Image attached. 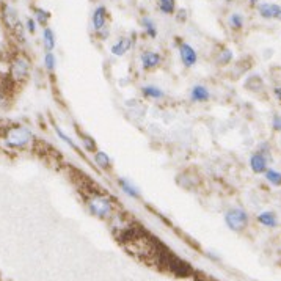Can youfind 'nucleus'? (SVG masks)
Listing matches in <instances>:
<instances>
[{
	"instance_id": "obj_30",
	"label": "nucleus",
	"mask_w": 281,
	"mask_h": 281,
	"mask_svg": "<svg viewBox=\"0 0 281 281\" xmlns=\"http://www.w3.org/2000/svg\"><path fill=\"white\" fill-rule=\"evenodd\" d=\"M275 96L278 98V101H281V86H277L275 88Z\"/></svg>"
},
{
	"instance_id": "obj_29",
	"label": "nucleus",
	"mask_w": 281,
	"mask_h": 281,
	"mask_svg": "<svg viewBox=\"0 0 281 281\" xmlns=\"http://www.w3.org/2000/svg\"><path fill=\"white\" fill-rule=\"evenodd\" d=\"M5 102H6V96H5V91H3V86L0 85V107L5 105Z\"/></svg>"
},
{
	"instance_id": "obj_26",
	"label": "nucleus",
	"mask_w": 281,
	"mask_h": 281,
	"mask_svg": "<svg viewBox=\"0 0 281 281\" xmlns=\"http://www.w3.org/2000/svg\"><path fill=\"white\" fill-rule=\"evenodd\" d=\"M82 142H83L85 148L88 149V151H94V149H96V143H94V140H93L91 137L82 135Z\"/></svg>"
},
{
	"instance_id": "obj_32",
	"label": "nucleus",
	"mask_w": 281,
	"mask_h": 281,
	"mask_svg": "<svg viewBox=\"0 0 281 281\" xmlns=\"http://www.w3.org/2000/svg\"><path fill=\"white\" fill-rule=\"evenodd\" d=\"M278 20H281V13H280V16H278Z\"/></svg>"
},
{
	"instance_id": "obj_25",
	"label": "nucleus",
	"mask_w": 281,
	"mask_h": 281,
	"mask_svg": "<svg viewBox=\"0 0 281 281\" xmlns=\"http://www.w3.org/2000/svg\"><path fill=\"white\" fill-rule=\"evenodd\" d=\"M55 132L58 134V137L63 140V142L64 143H66L68 146H71L72 149H77V145H75L74 142H72V138L69 137V135H66V134H64L63 131H61V129H60V126H55Z\"/></svg>"
},
{
	"instance_id": "obj_10",
	"label": "nucleus",
	"mask_w": 281,
	"mask_h": 281,
	"mask_svg": "<svg viewBox=\"0 0 281 281\" xmlns=\"http://www.w3.org/2000/svg\"><path fill=\"white\" fill-rule=\"evenodd\" d=\"M131 47H132V38L131 36H121L110 47V52H112V55H115V57H123V55H126L129 50H131Z\"/></svg>"
},
{
	"instance_id": "obj_2",
	"label": "nucleus",
	"mask_w": 281,
	"mask_h": 281,
	"mask_svg": "<svg viewBox=\"0 0 281 281\" xmlns=\"http://www.w3.org/2000/svg\"><path fill=\"white\" fill-rule=\"evenodd\" d=\"M31 140H33V134L25 126H13L5 132V145L14 149L27 148Z\"/></svg>"
},
{
	"instance_id": "obj_3",
	"label": "nucleus",
	"mask_w": 281,
	"mask_h": 281,
	"mask_svg": "<svg viewBox=\"0 0 281 281\" xmlns=\"http://www.w3.org/2000/svg\"><path fill=\"white\" fill-rule=\"evenodd\" d=\"M248 222H250V219H248V214L242 208H231L230 211H226V214H225V223L234 233L244 231L248 226Z\"/></svg>"
},
{
	"instance_id": "obj_11",
	"label": "nucleus",
	"mask_w": 281,
	"mask_h": 281,
	"mask_svg": "<svg viewBox=\"0 0 281 281\" xmlns=\"http://www.w3.org/2000/svg\"><path fill=\"white\" fill-rule=\"evenodd\" d=\"M211 98V93L204 85H195L190 91V99L193 102H206Z\"/></svg>"
},
{
	"instance_id": "obj_1",
	"label": "nucleus",
	"mask_w": 281,
	"mask_h": 281,
	"mask_svg": "<svg viewBox=\"0 0 281 281\" xmlns=\"http://www.w3.org/2000/svg\"><path fill=\"white\" fill-rule=\"evenodd\" d=\"M86 206H88L90 212L98 219H110L115 214V204L113 200L102 193H91L86 198Z\"/></svg>"
},
{
	"instance_id": "obj_27",
	"label": "nucleus",
	"mask_w": 281,
	"mask_h": 281,
	"mask_svg": "<svg viewBox=\"0 0 281 281\" xmlns=\"http://www.w3.org/2000/svg\"><path fill=\"white\" fill-rule=\"evenodd\" d=\"M25 30L28 31V33H35V30H36V20L31 19V17H28V19L25 20Z\"/></svg>"
},
{
	"instance_id": "obj_23",
	"label": "nucleus",
	"mask_w": 281,
	"mask_h": 281,
	"mask_svg": "<svg viewBox=\"0 0 281 281\" xmlns=\"http://www.w3.org/2000/svg\"><path fill=\"white\" fill-rule=\"evenodd\" d=\"M35 17H36V22L39 25H47L49 19H50V13L46 11V9H42V8H36L35 9Z\"/></svg>"
},
{
	"instance_id": "obj_19",
	"label": "nucleus",
	"mask_w": 281,
	"mask_h": 281,
	"mask_svg": "<svg viewBox=\"0 0 281 281\" xmlns=\"http://www.w3.org/2000/svg\"><path fill=\"white\" fill-rule=\"evenodd\" d=\"M157 6L164 14H175L176 0H157Z\"/></svg>"
},
{
	"instance_id": "obj_18",
	"label": "nucleus",
	"mask_w": 281,
	"mask_h": 281,
	"mask_svg": "<svg viewBox=\"0 0 281 281\" xmlns=\"http://www.w3.org/2000/svg\"><path fill=\"white\" fill-rule=\"evenodd\" d=\"M94 164L102 170H109L112 167V160L104 151H94Z\"/></svg>"
},
{
	"instance_id": "obj_24",
	"label": "nucleus",
	"mask_w": 281,
	"mask_h": 281,
	"mask_svg": "<svg viewBox=\"0 0 281 281\" xmlns=\"http://www.w3.org/2000/svg\"><path fill=\"white\" fill-rule=\"evenodd\" d=\"M44 66L49 72L52 71H55V66H57V58L55 55H53L52 52H46V55H44Z\"/></svg>"
},
{
	"instance_id": "obj_6",
	"label": "nucleus",
	"mask_w": 281,
	"mask_h": 281,
	"mask_svg": "<svg viewBox=\"0 0 281 281\" xmlns=\"http://www.w3.org/2000/svg\"><path fill=\"white\" fill-rule=\"evenodd\" d=\"M91 25L96 35H99L102 30L107 27V8L104 5H99L93 9L91 14Z\"/></svg>"
},
{
	"instance_id": "obj_13",
	"label": "nucleus",
	"mask_w": 281,
	"mask_h": 281,
	"mask_svg": "<svg viewBox=\"0 0 281 281\" xmlns=\"http://www.w3.org/2000/svg\"><path fill=\"white\" fill-rule=\"evenodd\" d=\"M118 186L121 187V190L126 193L127 197H131V198H134V200H138L140 198V192H138V189L134 186V184L129 181V179H126V178H118Z\"/></svg>"
},
{
	"instance_id": "obj_12",
	"label": "nucleus",
	"mask_w": 281,
	"mask_h": 281,
	"mask_svg": "<svg viewBox=\"0 0 281 281\" xmlns=\"http://www.w3.org/2000/svg\"><path fill=\"white\" fill-rule=\"evenodd\" d=\"M256 220L261 223L263 226H266V228H277V226H278V217H277V214L272 212V211L261 212L256 217Z\"/></svg>"
},
{
	"instance_id": "obj_33",
	"label": "nucleus",
	"mask_w": 281,
	"mask_h": 281,
	"mask_svg": "<svg viewBox=\"0 0 281 281\" xmlns=\"http://www.w3.org/2000/svg\"><path fill=\"white\" fill-rule=\"evenodd\" d=\"M226 2H231V0H226Z\"/></svg>"
},
{
	"instance_id": "obj_8",
	"label": "nucleus",
	"mask_w": 281,
	"mask_h": 281,
	"mask_svg": "<svg viewBox=\"0 0 281 281\" xmlns=\"http://www.w3.org/2000/svg\"><path fill=\"white\" fill-rule=\"evenodd\" d=\"M258 13H259V16H261L263 19H266V20H272V19L278 20V16L281 13V6L277 5V3L266 2V3L258 5Z\"/></svg>"
},
{
	"instance_id": "obj_4",
	"label": "nucleus",
	"mask_w": 281,
	"mask_h": 281,
	"mask_svg": "<svg viewBox=\"0 0 281 281\" xmlns=\"http://www.w3.org/2000/svg\"><path fill=\"white\" fill-rule=\"evenodd\" d=\"M28 72H30V61L28 58L22 57V55H17L11 60V64H9V75H11V79L16 82H22L28 77Z\"/></svg>"
},
{
	"instance_id": "obj_14",
	"label": "nucleus",
	"mask_w": 281,
	"mask_h": 281,
	"mask_svg": "<svg viewBox=\"0 0 281 281\" xmlns=\"http://www.w3.org/2000/svg\"><path fill=\"white\" fill-rule=\"evenodd\" d=\"M3 19H5V24H6L9 28H13V30H16V28L20 25L19 16H17V13L14 11V9H13L11 6H6V8H5V11H3Z\"/></svg>"
},
{
	"instance_id": "obj_31",
	"label": "nucleus",
	"mask_w": 281,
	"mask_h": 281,
	"mask_svg": "<svg viewBox=\"0 0 281 281\" xmlns=\"http://www.w3.org/2000/svg\"><path fill=\"white\" fill-rule=\"evenodd\" d=\"M248 2H250V3H256V2H259V0H248Z\"/></svg>"
},
{
	"instance_id": "obj_15",
	"label": "nucleus",
	"mask_w": 281,
	"mask_h": 281,
	"mask_svg": "<svg viewBox=\"0 0 281 281\" xmlns=\"http://www.w3.org/2000/svg\"><path fill=\"white\" fill-rule=\"evenodd\" d=\"M142 94L148 99H156V101L165 98V93L156 85H145V86H142Z\"/></svg>"
},
{
	"instance_id": "obj_16",
	"label": "nucleus",
	"mask_w": 281,
	"mask_h": 281,
	"mask_svg": "<svg viewBox=\"0 0 281 281\" xmlns=\"http://www.w3.org/2000/svg\"><path fill=\"white\" fill-rule=\"evenodd\" d=\"M142 27L145 30V33L148 35V38H151V39L157 38V27H156V22L151 17H148V16L142 17Z\"/></svg>"
},
{
	"instance_id": "obj_22",
	"label": "nucleus",
	"mask_w": 281,
	"mask_h": 281,
	"mask_svg": "<svg viewBox=\"0 0 281 281\" xmlns=\"http://www.w3.org/2000/svg\"><path fill=\"white\" fill-rule=\"evenodd\" d=\"M266 175V179L272 184L275 187H280L281 186V173L277 171V170H272V168H267V171L264 173Z\"/></svg>"
},
{
	"instance_id": "obj_7",
	"label": "nucleus",
	"mask_w": 281,
	"mask_h": 281,
	"mask_svg": "<svg viewBox=\"0 0 281 281\" xmlns=\"http://www.w3.org/2000/svg\"><path fill=\"white\" fill-rule=\"evenodd\" d=\"M140 61H142V68L145 71H153L160 66L162 63V55L154 50H145L140 55Z\"/></svg>"
},
{
	"instance_id": "obj_20",
	"label": "nucleus",
	"mask_w": 281,
	"mask_h": 281,
	"mask_svg": "<svg viewBox=\"0 0 281 281\" xmlns=\"http://www.w3.org/2000/svg\"><path fill=\"white\" fill-rule=\"evenodd\" d=\"M233 60V50L228 49V47H225L219 52V55H217V64H220V66H226V64H230Z\"/></svg>"
},
{
	"instance_id": "obj_9",
	"label": "nucleus",
	"mask_w": 281,
	"mask_h": 281,
	"mask_svg": "<svg viewBox=\"0 0 281 281\" xmlns=\"http://www.w3.org/2000/svg\"><path fill=\"white\" fill-rule=\"evenodd\" d=\"M250 168L256 175H263L267 171V157L264 151H256V153L250 157Z\"/></svg>"
},
{
	"instance_id": "obj_28",
	"label": "nucleus",
	"mask_w": 281,
	"mask_h": 281,
	"mask_svg": "<svg viewBox=\"0 0 281 281\" xmlns=\"http://www.w3.org/2000/svg\"><path fill=\"white\" fill-rule=\"evenodd\" d=\"M272 127H274V131L281 132V115H278V113L274 115V118H272Z\"/></svg>"
},
{
	"instance_id": "obj_21",
	"label": "nucleus",
	"mask_w": 281,
	"mask_h": 281,
	"mask_svg": "<svg viewBox=\"0 0 281 281\" xmlns=\"http://www.w3.org/2000/svg\"><path fill=\"white\" fill-rule=\"evenodd\" d=\"M245 25V17L241 13H233L230 16V27L233 30H242Z\"/></svg>"
},
{
	"instance_id": "obj_17",
	"label": "nucleus",
	"mask_w": 281,
	"mask_h": 281,
	"mask_svg": "<svg viewBox=\"0 0 281 281\" xmlns=\"http://www.w3.org/2000/svg\"><path fill=\"white\" fill-rule=\"evenodd\" d=\"M42 44H44L47 52H52L55 47V33L52 31V28L46 27L42 30Z\"/></svg>"
},
{
	"instance_id": "obj_5",
	"label": "nucleus",
	"mask_w": 281,
	"mask_h": 281,
	"mask_svg": "<svg viewBox=\"0 0 281 281\" xmlns=\"http://www.w3.org/2000/svg\"><path fill=\"white\" fill-rule=\"evenodd\" d=\"M179 57H181V61L186 68H192L195 66L197 61H198V53L195 50V47L190 46L189 42H181L179 47Z\"/></svg>"
}]
</instances>
